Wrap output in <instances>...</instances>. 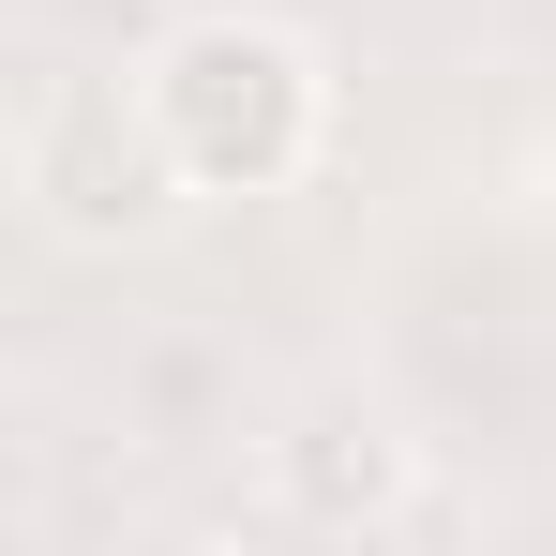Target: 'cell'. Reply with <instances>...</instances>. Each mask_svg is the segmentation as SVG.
Wrapping results in <instances>:
<instances>
[{"label": "cell", "instance_id": "1", "mask_svg": "<svg viewBox=\"0 0 556 556\" xmlns=\"http://www.w3.org/2000/svg\"><path fill=\"white\" fill-rule=\"evenodd\" d=\"M136 76H151V121H166V151H181L195 195H286L331 151V61L286 15H256V0L181 15Z\"/></svg>", "mask_w": 556, "mask_h": 556}, {"label": "cell", "instance_id": "2", "mask_svg": "<svg viewBox=\"0 0 556 556\" xmlns=\"http://www.w3.org/2000/svg\"><path fill=\"white\" fill-rule=\"evenodd\" d=\"M15 195L46 241H151L195 181L151 121V76H46L15 105Z\"/></svg>", "mask_w": 556, "mask_h": 556}, {"label": "cell", "instance_id": "3", "mask_svg": "<svg viewBox=\"0 0 556 556\" xmlns=\"http://www.w3.org/2000/svg\"><path fill=\"white\" fill-rule=\"evenodd\" d=\"M271 511L316 527V542H376V527L421 511V452L391 421H362V406H316L301 437H271Z\"/></svg>", "mask_w": 556, "mask_h": 556}]
</instances>
